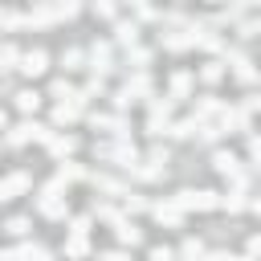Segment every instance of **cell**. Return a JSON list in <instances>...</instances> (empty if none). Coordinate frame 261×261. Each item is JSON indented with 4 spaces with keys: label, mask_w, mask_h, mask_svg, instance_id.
I'll return each mask as SVG.
<instances>
[{
    "label": "cell",
    "mask_w": 261,
    "mask_h": 261,
    "mask_svg": "<svg viewBox=\"0 0 261 261\" xmlns=\"http://www.w3.org/2000/svg\"><path fill=\"white\" fill-rule=\"evenodd\" d=\"M82 4L77 0H57V4H33L29 12H20V24H57V20H69L77 16Z\"/></svg>",
    "instance_id": "obj_1"
},
{
    "label": "cell",
    "mask_w": 261,
    "mask_h": 261,
    "mask_svg": "<svg viewBox=\"0 0 261 261\" xmlns=\"http://www.w3.org/2000/svg\"><path fill=\"white\" fill-rule=\"evenodd\" d=\"M171 204H175L184 216H188V212H216V208H220V196L208 192V188H184V192L171 196Z\"/></svg>",
    "instance_id": "obj_2"
},
{
    "label": "cell",
    "mask_w": 261,
    "mask_h": 261,
    "mask_svg": "<svg viewBox=\"0 0 261 261\" xmlns=\"http://www.w3.org/2000/svg\"><path fill=\"white\" fill-rule=\"evenodd\" d=\"M4 139H8V147H24V143H49V139H53V130H49V126H41V122H33V118H24V122H16Z\"/></svg>",
    "instance_id": "obj_3"
},
{
    "label": "cell",
    "mask_w": 261,
    "mask_h": 261,
    "mask_svg": "<svg viewBox=\"0 0 261 261\" xmlns=\"http://www.w3.org/2000/svg\"><path fill=\"white\" fill-rule=\"evenodd\" d=\"M94 155H98V159H110V163H118V167H126V171L139 163L135 143H94Z\"/></svg>",
    "instance_id": "obj_4"
},
{
    "label": "cell",
    "mask_w": 261,
    "mask_h": 261,
    "mask_svg": "<svg viewBox=\"0 0 261 261\" xmlns=\"http://www.w3.org/2000/svg\"><path fill=\"white\" fill-rule=\"evenodd\" d=\"M90 253V216L69 220V237H65V257H86Z\"/></svg>",
    "instance_id": "obj_5"
},
{
    "label": "cell",
    "mask_w": 261,
    "mask_h": 261,
    "mask_svg": "<svg viewBox=\"0 0 261 261\" xmlns=\"http://www.w3.org/2000/svg\"><path fill=\"white\" fill-rule=\"evenodd\" d=\"M184 33H188V45H192V49L200 45V49H208V53H224V37H220V33H212L208 24H196V20H192Z\"/></svg>",
    "instance_id": "obj_6"
},
{
    "label": "cell",
    "mask_w": 261,
    "mask_h": 261,
    "mask_svg": "<svg viewBox=\"0 0 261 261\" xmlns=\"http://www.w3.org/2000/svg\"><path fill=\"white\" fill-rule=\"evenodd\" d=\"M94 130H110V143H130V122L122 114H90Z\"/></svg>",
    "instance_id": "obj_7"
},
{
    "label": "cell",
    "mask_w": 261,
    "mask_h": 261,
    "mask_svg": "<svg viewBox=\"0 0 261 261\" xmlns=\"http://www.w3.org/2000/svg\"><path fill=\"white\" fill-rule=\"evenodd\" d=\"M86 61H90L86 69H90L94 77H106V73L114 69V45H110V41H94V49H90Z\"/></svg>",
    "instance_id": "obj_8"
},
{
    "label": "cell",
    "mask_w": 261,
    "mask_h": 261,
    "mask_svg": "<svg viewBox=\"0 0 261 261\" xmlns=\"http://www.w3.org/2000/svg\"><path fill=\"white\" fill-rule=\"evenodd\" d=\"M0 261H53V253L33 241H20L16 249H0Z\"/></svg>",
    "instance_id": "obj_9"
},
{
    "label": "cell",
    "mask_w": 261,
    "mask_h": 261,
    "mask_svg": "<svg viewBox=\"0 0 261 261\" xmlns=\"http://www.w3.org/2000/svg\"><path fill=\"white\" fill-rule=\"evenodd\" d=\"M37 212L49 216V220H65V216H69V200H65V196H49V192H41V196H37Z\"/></svg>",
    "instance_id": "obj_10"
},
{
    "label": "cell",
    "mask_w": 261,
    "mask_h": 261,
    "mask_svg": "<svg viewBox=\"0 0 261 261\" xmlns=\"http://www.w3.org/2000/svg\"><path fill=\"white\" fill-rule=\"evenodd\" d=\"M147 212H151V216H155L159 224H167V228H184V212H179V208L171 204V196H167V200H155V204H151Z\"/></svg>",
    "instance_id": "obj_11"
},
{
    "label": "cell",
    "mask_w": 261,
    "mask_h": 261,
    "mask_svg": "<svg viewBox=\"0 0 261 261\" xmlns=\"http://www.w3.org/2000/svg\"><path fill=\"white\" fill-rule=\"evenodd\" d=\"M29 188H33V175H29V171H12V175L0 179V200H16V196H24Z\"/></svg>",
    "instance_id": "obj_12"
},
{
    "label": "cell",
    "mask_w": 261,
    "mask_h": 261,
    "mask_svg": "<svg viewBox=\"0 0 261 261\" xmlns=\"http://www.w3.org/2000/svg\"><path fill=\"white\" fill-rule=\"evenodd\" d=\"M24 77H41L45 69H49V53L45 49H29V53H20V65H16Z\"/></svg>",
    "instance_id": "obj_13"
},
{
    "label": "cell",
    "mask_w": 261,
    "mask_h": 261,
    "mask_svg": "<svg viewBox=\"0 0 261 261\" xmlns=\"http://www.w3.org/2000/svg\"><path fill=\"white\" fill-rule=\"evenodd\" d=\"M77 147H82V143H77L73 135H61V130H53V139L45 143V151H49V155H53L57 163H65V159H69V155H73Z\"/></svg>",
    "instance_id": "obj_14"
},
{
    "label": "cell",
    "mask_w": 261,
    "mask_h": 261,
    "mask_svg": "<svg viewBox=\"0 0 261 261\" xmlns=\"http://www.w3.org/2000/svg\"><path fill=\"white\" fill-rule=\"evenodd\" d=\"M122 90H126L130 98H139V102H143V98H151V94H155V82H151V73H130V77L122 82Z\"/></svg>",
    "instance_id": "obj_15"
},
{
    "label": "cell",
    "mask_w": 261,
    "mask_h": 261,
    "mask_svg": "<svg viewBox=\"0 0 261 261\" xmlns=\"http://www.w3.org/2000/svg\"><path fill=\"white\" fill-rule=\"evenodd\" d=\"M192 90H196V77H192L188 69H175V73H171V94H167V98L179 102V98H192Z\"/></svg>",
    "instance_id": "obj_16"
},
{
    "label": "cell",
    "mask_w": 261,
    "mask_h": 261,
    "mask_svg": "<svg viewBox=\"0 0 261 261\" xmlns=\"http://www.w3.org/2000/svg\"><path fill=\"white\" fill-rule=\"evenodd\" d=\"M114 41H118L122 49H135V45H139V24H135V20H114Z\"/></svg>",
    "instance_id": "obj_17"
},
{
    "label": "cell",
    "mask_w": 261,
    "mask_h": 261,
    "mask_svg": "<svg viewBox=\"0 0 261 261\" xmlns=\"http://www.w3.org/2000/svg\"><path fill=\"white\" fill-rule=\"evenodd\" d=\"M86 175H90V171H86L82 163H69V159H65V163H57V175H53V179H57L61 188H69V184H77V179H86Z\"/></svg>",
    "instance_id": "obj_18"
},
{
    "label": "cell",
    "mask_w": 261,
    "mask_h": 261,
    "mask_svg": "<svg viewBox=\"0 0 261 261\" xmlns=\"http://www.w3.org/2000/svg\"><path fill=\"white\" fill-rule=\"evenodd\" d=\"M110 228H114V237H118V245H139V241H143V232H139V228L130 224V216H118V220H114Z\"/></svg>",
    "instance_id": "obj_19"
},
{
    "label": "cell",
    "mask_w": 261,
    "mask_h": 261,
    "mask_svg": "<svg viewBox=\"0 0 261 261\" xmlns=\"http://www.w3.org/2000/svg\"><path fill=\"white\" fill-rule=\"evenodd\" d=\"M86 110L82 106H73V102H57L53 106V126H69V122H77Z\"/></svg>",
    "instance_id": "obj_20"
},
{
    "label": "cell",
    "mask_w": 261,
    "mask_h": 261,
    "mask_svg": "<svg viewBox=\"0 0 261 261\" xmlns=\"http://www.w3.org/2000/svg\"><path fill=\"white\" fill-rule=\"evenodd\" d=\"M212 167H216L224 179H232V175L241 171V159H237L232 151H216V155H212Z\"/></svg>",
    "instance_id": "obj_21"
},
{
    "label": "cell",
    "mask_w": 261,
    "mask_h": 261,
    "mask_svg": "<svg viewBox=\"0 0 261 261\" xmlns=\"http://www.w3.org/2000/svg\"><path fill=\"white\" fill-rule=\"evenodd\" d=\"M220 106H224L220 98H196V114H192V118H196V122H212V118L220 114Z\"/></svg>",
    "instance_id": "obj_22"
},
{
    "label": "cell",
    "mask_w": 261,
    "mask_h": 261,
    "mask_svg": "<svg viewBox=\"0 0 261 261\" xmlns=\"http://www.w3.org/2000/svg\"><path fill=\"white\" fill-rule=\"evenodd\" d=\"M204 241H196V237H184V245H179V253H175V261H204Z\"/></svg>",
    "instance_id": "obj_23"
},
{
    "label": "cell",
    "mask_w": 261,
    "mask_h": 261,
    "mask_svg": "<svg viewBox=\"0 0 261 261\" xmlns=\"http://www.w3.org/2000/svg\"><path fill=\"white\" fill-rule=\"evenodd\" d=\"M228 61H232V73H237V77H241L245 86H249V82L257 77V69H253V61H249L245 53H228Z\"/></svg>",
    "instance_id": "obj_24"
},
{
    "label": "cell",
    "mask_w": 261,
    "mask_h": 261,
    "mask_svg": "<svg viewBox=\"0 0 261 261\" xmlns=\"http://www.w3.org/2000/svg\"><path fill=\"white\" fill-rule=\"evenodd\" d=\"M147 110H151V118H171L175 102H171L167 94H151V98H147Z\"/></svg>",
    "instance_id": "obj_25"
},
{
    "label": "cell",
    "mask_w": 261,
    "mask_h": 261,
    "mask_svg": "<svg viewBox=\"0 0 261 261\" xmlns=\"http://www.w3.org/2000/svg\"><path fill=\"white\" fill-rule=\"evenodd\" d=\"M159 45H163L167 53H184V49H192V45H188V33H179V29H175V33H159Z\"/></svg>",
    "instance_id": "obj_26"
},
{
    "label": "cell",
    "mask_w": 261,
    "mask_h": 261,
    "mask_svg": "<svg viewBox=\"0 0 261 261\" xmlns=\"http://www.w3.org/2000/svg\"><path fill=\"white\" fill-rule=\"evenodd\" d=\"M126 65H135V73H147V65H151V49H143V45L126 49Z\"/></svg>",
    "instance_id": "obj_27"
},
{
    "label": "cell",
    "mask_w": 261,
    "mask_h": 261,
    "mask_svg": "<svg viewBox=\"0 0 261 261\" xmlns=\"http://www.w3.org/2000/svg\"><path fill=\"white\" fill-rule=\"evenodd\" d=\"M196 130H200V122H196V118H179V122H171V126H167V135H171V139H196Z\"/></svg>",
    "instance_id": "obj_28"
},
{
    "label": "cell",
    "mask_w": 261,
    "mask_h": 261,
    "mask_svg": "<svg viewBox=\"0 0 261 261\" xmlns=\"http://www.w3.org/2000/svg\"><path fill=\"white\" fill-rule=\"evenodd\" d=\"M16 65H20V49L4 41V45H0V73H8V69H16Z\"/></svg>",
    "instance_id": "obj_29"
},
{
    "label": "cell",
    "mask_w": 261,
    "mask_h": 261,
    "mask_svg": "<svg viewBox=\"0 0 261 261\" xmlns=\"http://www.w3.org/2000/svg\"><path fill=\"white\" fill-rule=\"evenodd\" d=\"M73 90H77V86H69L65 77H53V86H49V98H57V102H73Z\"/></svg>",
    "instance_id": "obj_30"
},
{
    "label": "cell",
    "mask_w": 261,
    "mask_h": 261,
    "mask_svg": "<svg viewBox=\"0 0 261 261\" xmlns=\"http://www.w3.org/2000/svg\"><path fill=\"white\" fill-rule=\"evenodd\" d=\"M37 106H41V94H37V90H20V94H16V110H24V114H33Z\"/></svg>",
    "instance_id": "obj_31"
},
{
    "label": "cell",
    "mask_w": 261,
    "mask_h": 261,
    "mask_svg": "<svg viewBox=\"0 0 261 261\" xmlns=\"http://www.w3.org/2000/svg\"><path fill=\"white\" fill-rule=\"evenodd\" d=\"M61 65H65V73H73V69H86V53H82V49H65Z\"/></svg>",
    "instance_id": "obj_32"
},
{
    "label": "cell",
    "mask_w": 261,
    "mask_h": 261,
    "mask_svg": "<svg viewBox=\"0 0 261 261\" xmlns=\"http://www.w3.org/2000/svg\"><path fill=\"white\" fill-rule=\"evenodd\" d=\"M200 77H204L208 86H216V82L224 77V61H204V69H200Z\"/></svg>",
    "instance_id": "obj_33"
},
{
    "label": "cell",
    "mask_w": 261,
    "mask_h": 261,
    "mask_svg": "<svg viewBox=\"0 0 261 261\" xmlns=\"http://www.w3.org/2000/svg\"><path fill=\"white\" fill-rule=\"evenodd\" d=\"M29 228H33V224H29V216H12V220L4 224V232H8V237H20V241L29 237Z\"/></svg>",
    "instance_id": "obj_34"
},
{
    "label": "cell",
    "mask_w": 261,
    "mask_h": 261,
    "mask_svg": "<svg viewBox=\"0 0 261 261\" xmlns=\"http://www.w3.org/2000/svg\"><path fill=\"white\" fill-rule=\"evenodd\" d=\"M94 216L106 220V224H114V220L122 216V208H114V204H98V200H94Z\"/></svg>",
    "instance_id": "obj_35"
},
{
    "label": "cell",
    "mask_w": 261,
    "mask_h": 261,
    "mask_svg": "<svg viewBox=\"0 0 261 261\" xmlns=\"http://www.w3.org/2000/svg\"><path fill=\"white\" fill-rule=\"evenodd\" d=\"M245 204H249V200H245L241 192H228V196H220V208H224V212H241Z\"/></svg>",
    "instance_id": "obj_36"
},
{
    "label": "cell",
    "mask_w": 261,
    "mask_h": 261,
    "mask_svg": "<svg viewBox=\"0 0 261 261\" xmlns=\"http://www.w3.org/2000/svg\"><path fill=\"white\" fill-rule=\"evenodd\" d=\"M167 126H171V118H147V135H151V139H163Z\"/></svg>",
    "instance_id": "obj_37"
},
{
    "label": "cell",
    "mask_w": 261,
    "mask_h": 261,
    "mask_svg": "<svg viewBox=\"0 0 261 261\" xmlns=\"http://www.w3.org/2000/svg\"><path fill=\"white\" fill-rule=\"evenodd\" d=\"M122 208H126V212H147L151 204H147L143 196H135V192H126V196H122Z\"/></svg>",
    "instance_id": "obj_38"
},
{
    "label": "cell",
    "mask_w": 261,
    "mask_h": 261,
    "mask_svg": "<svg viewBox=\"0 0 261 261\" xmlns=\"http://www.w3.org/2000/svg\"><path fill=\"white\" fill-rule=\"evenodd\" d=\"M102 90H106V82H102V77H90V82L82 86V94H86V98H102Z\"/></svg>",
    "instance_id": "obj_39"
},
{
    "label": "cell",
    "mask_w": 261,
    "mask_h": 261,
    "mask_svg": "<svg viewBox=\"0 0 261 261\" xmlns=\"http://www.w3.org/2000/svg\"><path fill=\"white\" fill-rule=\"evenodd\" d=\"M204 261H249V257H237L228 249H212V253H204Z\"/></svg>",
    "instance_id": "obj_40"
},
{
    "label": "cell",
    "mask_w": 261,
    "mask_h": 261,
    "mask_svg": "<svg viewBox=\"0 0 261 261\" xmlns=\"http://www.w3.org/2000/svg\"><path fill=\"white\" fill-rule=\"evenodd\" d=\"M151 261H175V249H167V245H155V249H151Z\"/></svg>",
    "instance_id": "obj_41"
},
{
    "label": "cell",
    "mask_w": 261,
    "mask_h": 261,
    "mask_svg": "<svg viewBox=\"0 0 261 261\" xmlns=\"http://www.w3.org/2000/svg\"><path fill=\"white\" fill-rule=\"evenodd\" d=\"M94 12H98V16H106V20H114V16H118V8H114L110 0H102V4H94Z\"/></svg>",
    "instance_id": "obj_42"
},
{
    "label": "cell",
    "mask_w": 261,
    "mask_h": 261,
    "mask_svg": "<svg viewBox=\"0 0 261 261\" xmlns=\"http://www.w3.org/2000/svg\"><path fill=\"white\" fill-rule=\"evenodd\" d=\"M135 16H139V20H155V16H159V12H155V8H151V4H135Z\"/></svg>",
    "instance_id": "obj_43"
},
{
    "label": "cell",
    "mask_w": 261,
    "mask_h": 261,
    "mask_svg": "<svg viewBox=\"0 0 261 261\" xmlns=\"http://www.w3.org/2000/svg\"><path fill=\"white\" fill-rule=\"evenodd\" d=\"M98 261H130L122 249H106V253H98Z\"/></svg>",
    "instance_id": "obj_44"
},
{
    "label": "cell",
    "mask_w": 261,
    "mask_h": 261,
    "mask_svg": "<svg viewBox=\"0 0 261 261\" xmlns=\"http://www.w3.org/2000/svg\"><path fill=\"white\" fill-rule=\"evenodd\" d=\"M257 106H261V98H257V94H249V98H245V106H241V114H253Z\"/></svg>",
    "instance_id": "obj_45"
},
{
    "label": "cell",
    "mask_w": 261,
    "mask_h": 261,
    "mask_svg": "<svg viewBox=\"0 0 261 261\" xmlns=\"http://www.w3.org/2000/svg\"><path fill=\"white\" fill-rule=\"evenodd\" d=\"M257 253H261V237H249V253H245V257H249V261H253V257H257Z\"/></svg>",
    "instance_id": "obj_46"
},
{
    "label": "cell",
    "mask_w": 261,
    "mask_h": 261,
    "mask_svg": "<svg viewBox=\"0 0 261 261\" xmlns=\"http://www.w3.org/2000/svg\"><path fill=\"white\" fill-rule=\"evenodd\" d=\"M0 130H4V110H0Z\"/></svg>",
    "instance_id": "obj_47"
}]
</instances>
